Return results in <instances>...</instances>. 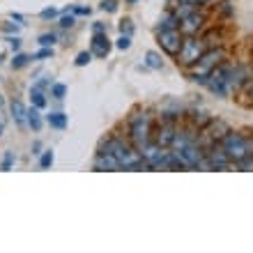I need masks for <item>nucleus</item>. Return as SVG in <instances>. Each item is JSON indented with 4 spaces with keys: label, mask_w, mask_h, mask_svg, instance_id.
I'll use <instances>...</instances> for the list:
<instances>
[{
    "label": "nucleus",
    "mask_w": 253,
    "mask_h": 253,
    "mask_svg": "<svg viewBox=\"0 0 253 253\" xmlns=\"http://www.w3.org/2000/svg\"><path fill=\"white\" fill-rule=\"evenodd\" d=\"M115 46L120 48V51H126V48L131 46V35H120L118 42H115Z\"/></svg>",
    "instance_id": "obj_30"
},
{
    "label": "nucleus",
    "mask_w": 253,
    "mask_h": 253,
    "mask_svg": "<svg viewBox=\"0 0 253 253\" xmlns=\"http://www.w3.org/2000/svg\"><path fill=\"white\" fill-rule=\"evenodd\" d=\"M60 28H74V23H76V14H72V12H62V16H60Z\"/></svg>",
    "instance_id": "obj_25"
},
{
    "label": "nucleus",
    "mask_w": 253,
    "mask_h": 253,
    "mask_svg": "<svg viewBox=\"0 0 253 253\" xmlns=\"http://www.w3.org/2000/svg\"><path fill=\"white\" fill-rule=\"evenodd\" d=\"M46 122H48V126H53V129H67L69 118H67L62 111H55V113H48L46 115Z\"/></svg>",
    "instance_id": "obj_18"
},
{
    "label": "nucleus",
    "mask_w": 253,
    "mask_h": 253,
    "mask_svg": "<svg viewBox=\"0 0 253 253\" xmlns=\"http://www.w3.org/2000/svg\"><path fill=\"white\" fill-rule=\"evenodd\" d=\"M2 60H5V55H2V53H0V62H2Z\"/></svg>",
    "instance_id": "obj_44"
},
{
    "label": "nucleus",
    "mask_w": 253,
    "mask_h": 253,
    "mask_svg": "<svg viewBox=\"0 0 253 253\" xmlns=\"http://www.w3.org/2000/svg\"><path fill=\"white\" fill-rule=\"evenodd\" d=\"M247 136V147H249V154L253 157V131L251 133H244Z\"/></svg>",
    "instance_id": "obj_39"
},
{
    "label": "nucleus",
    "mask_w": 253,
    "mask_h": 253,
    "mask_svg": "<svg viewBox=\"0 0 253 253\" xmlns=\"http://www.w3.org/2000/svg\"><path fill=\"white\" fill-rule=\"evenodd\" d=\"M44 58H53V48L48 46H42V51L35 55V60H44Z\"/></svg>",
    "instance_id": "obj_36"
},
{
    "label": "nucleus",
    "mask_w": 253,
    "mask_h": 253,
    "mask_svg": "<svg viewBox=\"0 0 253 253\" xmlns=\"http://www.w3.org/2000/svg\"><path fill=\"white\" fill-rule=\"evenodd\" d=\"M145 67H150V69H164V58H161V53H157V51H147L145 53Z\"/></svg>",
    "instance_id": "obj_20"
},
{
    "label": "nucleus",
    "mask_w": 253,
    "mask_h": 253,
    "mask_svg": "<svg viewBox=\"0 0 253 253\" xmlns=\"http://www.w3.org/2000/svg\"><path fill=\"white\" fill-rule=\"evenodd\" d=\"M244 90H247V97L251 99V104H253V69L249 72V79H247V85H244Z\"/></svg>",
    "instance_id": "obj_34"
},
{
    "label": "nucleus",
    "mask_w": 253,
    "mask_h": 253,
    "mask_svg": "<svg viewBox=\"0 0 253 253\" xmlns=\"http://www.w3.org/2000/svg\"><path fill=\"white\" fill-rule=\"evenodd\" d=\"M33 154H42V143L40 140H35L33 143Z\"/></svg>",
    "instance_id": "obj_40"
},
{
    "label": "nucleus",
    "mask_w": 253,
    "mask_h": 253,
    "mask_svg": "<svg viewBox=\"0 0 253 253\" xmlns=\"http://www.w3.org/2000/svg\"><path fill=\"white\" fill-rule=\"evenodd\" d=\"M40 16H42L44 21L55 19V16H58V9H55V7H46V9H42V12H40Z\"/></svg>",
    "instance_id": "obj_33"
},
{
    "label": "nucleus",
    "mask_w": 253,
    "mask_h": 253,
    "mask_svg": "<svg viewBox=\"0 0 253 253\" xmlns=\"http://www.w3.org/2000/svg\"><path fill=\"white\" fill-rule=\"evenodd\" d=\"M30 60H35V58H30V55H26V53H14L12 69H23L26 65H30Z\"/></svg>",
    "instance_id": "obj_22"
},
{
    "label": "nucleus",
    "mask_w": 253,
    "mask_h": 253,
    "mask_svg": "<svg viewBox=\"0 0 253 253\" xmlns=\"http://www.w3.org/2000/svg\"><path fill=\"white\" fill-rule=\"evenodd\" d=\"M37 44H40V46H48V48H53V44H55V35H53V33H44V35H40V40H37Z\"/></svg>",
    "instance_id": "obj_27"
},
{
    "label": "nucleus",
    "mask_w": 253,
    "mask_h": 253,
    "mask_svg": "<svg viewBox=\"0 0 253 253\" xmlns=\"http://www.w3.org/2000/svg\"><path fill=\"white\" fill-rule=\"evenodd\" d=\"M154 125H157V120H154V113L150 108H136L126 118V138L131 140L138 150H143L152 140Z\"/></svg>",
    "instance_id": "obj_2"
},
{
    "label": "nucleus",
    "mask_w": 253,
    "mask_h": 253,
    "mask_svg": "<svg viewBox=\"0 0 253 253\" xmlns=\"http://www.w3.org/2000/svg\"><path fill=\"white\" fill-rule=\"evenodd\" d=\"M203 131H205L207 136H212L216 143H221V138L230 131V125H228L226 120H221V118H212V120H210V125H207Z\"/></svg>",
    "instance_id": "obj_14"
},
{
    "label": "nucleus",
    "mask_w": 253,
    "mask_h": 253,
    "mask_svg": "<svg viewBox=\"0 0 253 253\" xmlns=\"http://www.w3.org/2000/svg\"><path fill=\"white\" fill-rule=\"evenodd\" d=\"M5 42L9 44V48H12V51H19V48H21V37H19V35H14V37L9 35V37H5Z\"/></svg>",
    "instance_id": "obj_32"
},
{
    "label": "nucleus",
    "mask_w": 253,
    "mask_h": 253,
    "mask_svg": "<svg viewBox=\"0 0 253 253\" xmlns=\"http://www.w3.org/2000/svg\"><path fill=\"white\" fill-rule=\"evenodd\" d=\"M5 106V97H2V92H0V108Z\"/></svg>",
    "instance_id": "obj_43"
},
{
    "label": "nucleus",
    "mask_w": 253,
    "mask_h": 253,
    "mask_svg": "<svg viewBox=\"0 0 253 253\" xmlns=\"http://www.w3.org/2000/svg\"><path fill=\"white\" fill-rule=\"evenodd\" d=\"M0 133H2V122H0Z\"/></svg>",
    "instance_id": "obj_46"
},
{
    "label": "nucleus",
    "mask_w": 253,
    "mask_h": 253,
    "mask_svg": "<svg viewBox=\"0 0 253 253\" xmlns=\"http://www.w3.org/2000/svg\"><path fill=\"white\" fill-rule=\"evenodd\" d=\"M12 118L19 126L28 125V108L21 104V101H12Z\"/></svg>",
    "instance_id": "obj_16"
},
{
    "label": "nucleus",
    "mask_w": 253,
    "mask_h": 253,
    "mask_svg": "<svg viewBox=\"0 0 253 253\" xmlns=\"http://www.w3.org/2000/svg\"><path fill=\"white\" fill-rule=\"evenodd\" d=\"M233 159L226 154V150L221 147V143H214L205 152V170H228L233 168Z\"/></svg>",
    "instance_id": "obj_9"
},
{
    "label": "nucleus",
    "mask_w": 253,
    "mask_h": 253,
    "mask_svg": "<svg viewBox=\"0 0 253 253\" xmlns=\"http://www.w3.org/2000/svg\"><path fill=\"white\" fill-rule=\"evenodd\" d=\"M157 42H159L161 51L170 58H177L182 48V42H184V35H182L180 28H168V30H157Z\"/></svg>",
    "instance_id": "obj_7"
},
{
    "label": "nucleus",
    "mask_w": 253,
    "mask_h": 253,
    "mask_svg": "<svg viewBox=\"0 0 253 253\" xmlns=\"http://www.w3.org/2000/svg\"><path fill=\"white\" fill-rule=\"evenodd\" d=\"M53 152H51V150H46V152H42L40 154V168H44V170H46V168H51L53 166Z\"/></svg>",
    "instance_id": "obj_24"
},
{
    "label": "nucleus",
    "mask_w": 253,
    "mask_h": 253,
    "mask_svg": "<svg viewBox=\"0 0 253 253\" xmlns=\"http://www.w3.org/2000/svg\"><path fill=\"white\" fill-rule=\"evenodd\" d=\"M221 147L226 150V154L233 159V164H237L240 159H244L249 154V147H247V136L240 131H235V129H230V131L221 138Z\"/></svg>",
    "instance_id": "obj_6"
},
{
    "label": "nucleus",
    "mask_w": 253,
    "mask_h": 253,
    "mask_svg": "<svg viewBox=\"0 0 253 253\" xmlns=\"http://www.w3.org/2000/svg\"><path fill=\"white\" fill-rule=\"evenodd\" d=\"M12 21H19V23H23V16H21V14H12Z\"/></svg>",
    "instance_id": "obj_42"
},
{
    "label": "nucleus",
    "mask_w": 253,
    "mask_h": 253,
    "mask_svg": "<svg viewBox=\"0 0 253 253\" xmlns=\"http://www.w3.org/2000/svg\"><path fill=\"white\" fill-rule=\"evenodd\" d=\"M99 150L104 152H111L115 159L120 161L122 170H147L145 168V159L136 145L126 136H120V133H111L106 140H101Z\"/></svg>",
    "instance_id": "obj_1"
},
{
    "label": "nucleus",
    "mask_w": 253,
    "mask_h": 253,
    "mask_svg": "<svg viewBox=\"0 0 253 253\" xmlns=\"http://www.w3.org/2000/svg\"><path fill=\"white\" fill-rule=\"evenodd\" d=\"M177 126L180 122L177 120H166V118H159V122L154 125V133L152 140L161 147H170L175 140V133H177Z\"/></svg>",
    "instance_id": "obj_8"
},
{
    "label": "nucleus",
    "mask_w": 253,
    "mask_h": 253,
    "mask_svg": "<svg viewBox=\"0 0 253 253\" xmlns=\"http://www.w3.org/2000/svg\"><path fill=\"white\" fill-rule=\"evenodd\" d=\"M40 111H42V108H37V106H30V108H28V126H30L33 131H40L42 125H44Z\"/></svg>",
    "instance_id": "obj_19"
},
{
    "label": "nucleus",
    "mask_w": 253,
    "mask_h": 253,
    "mask_svg": "<svg viewBox=\"0 0 253 253\" xmlns=\"http://www.w3.org/2000/svg\"><path fill=\"white\" fill-rule=\"evenodd\" d=\"M126 2H129V5H131V2H136V0H126Z\"/></svg>",
    "instance_id": "obj_45"
},
{
    "label": "nucleus",
    "mask_w": 253,
    "mask_h": 253,
    "mask_svg": "<svg viewBox=\"0 0 253 253\" xmlns=\"http://www.w3.org/2000/svg\"><path fill=\"white\" fill-rule=\"evenodd\" d=\"M177 2H187V5H193V7H203V5H207L210 0H177Z\"/></svg>",
    "instance_id": "obj_37"
},
{
    "label": "nucleus",
    "mask_w": 253,
    "mask_h": 253,
    "mask_svg": "<svg viewBox=\"0 0 253 253\" xmlns=\"http://www.w3.org/2000/svg\"><path fill=\"white\" fill-rule=\"evenodd\" d=\"M210 120H212V115H207L205 111H191V113H187V125L193 126V129H205L207 125H210Z\"/></svg>",
    "instance_id": "obj_15"
},
{
    "label": "nucleus",
    "mask_w": 253,
    "mask_h": 253,
    "mask_svg": "<svg viewBox=\"0 0 253 253\" xmlns=\"http://www.w3.org/2000/svg\"><path fill=\"white\" fill-rule=\"evenodd\" d=\"M92 51H81L79 55H76V60H74V65L76 67H85V65H90L92 62Z\"/></svg>",
    "instance_id": "obj_23"
},
{
    "label": "nucleus",
    "mask_w": 253,
    "mask_h": 253,
    "mask_svg": "<svg viewBox=\"0 0 253 253\" xmlns=\"http://www.w3.org/2000/svg\"><path fill=\"white\" fill-rule=\"evenodd\" d=\"M133 33V26H131V21L125 19L120 21V35H131Z\"/></svg>",
    "instance_id": "obj_35"
},
{
    "label": "nucleus",
    "mask_w": 253,
    "mask_h": 253,
    "mask_svg": "<svg viewBox=\"0 0 253 253\" xmlns=\"http://www.w3.org/2000/svg\"><path fill=\"white\" fill-rule=\"evenodd\" d=\"M168 28H180V19H177V14H175L173 9L164 12V16L159 19V26H157V30H168Z\"/></svg>",
    "instance_id": "obj_17"
},
{
    "label": "nucleus",
    "mask_w": 253,
    "mask_h": 253,
    "mask_svg": "<svg viewBox=\"0 0 253 253\" xmlns=\"http://www.w3.org/2000/svg\"><path fill=\"white\" fill-rule=\"evenodd\" d=\"M223 60H228L226 48L223 46H210L205 53H203V58L189 69V79H191L193 83H198V85H205L207 79H210V74H212Z\"/></svg>",
    "instance_id": "obj_3"
},
{
    "label": "nucleus",
    "mask_w": 253,
    "mask_h": 253,
    "mask_svg": "<svg viewBox=\"0 0 253 253\" xmlns=\"http://www.w3.org/2000/svg\"><path fill=\"white\" fill-rule=\"evenodd\" d=\"M48 92H51V97H53V99L62 101L67 97V85H65V83H53V85L48 87Z\"/></svg>",
    "instance_id": "obj_21"
},
{
    "label": "nucleus",
    "mask_w": 253,
    "mask_h": 253,
    "mask_svg": "<svg viewBox=\"0 0 253 253\" xmlns=\"http://www.w3.org/2000/svg\"><path fill=\"white\" fill-rule=\"evenodd\" d=\"M92 33H108L106 23H101V21H97V23L92 26Z\"/></svg>",
    "instance_id": "obj_38"
},
{
    "label": "nucleus",
    "mask_w": 253,
    "mask_h": 253,
    "mask_svg": "<svg viewBox=\"0 0 253 253\" xmlns=\"http://www.w3.org/2000/svg\"><path fill=\"white\" fill-rule=\"evenodd\" d=\"M207 42L203 40V35H191V37H184V42H182V48L180 53H177V65L184 67V69H191L196 62L203 58V53L207 51Z\"/></svg>",
    "instance_id": "obj_4"
},
{
    "label": "nucleus",
    "mask_w": 253,
    "mask_h": 253,
    "mask_svg": "<svg viewBox=\"0 0 253 253\" xmlns=\"http://www.w3.org/2000/svg\"><path fill=\"white\" fill-rule=\"evenodd\" d=\"M205 23H207V16L200 9H193L191 14H187L184 19L180 21V30L184 37H191V35H203L205 30Z\"/></svg>",
    "instance_id": "obj_10"
},
{
    "label": "nucleus",
    "mask_w": 253,
    "mask_h": 253,
    "mask_svg": "<svg viewBox=\"0 0 253 253\" xmlns=\"http://www.w3.org/2000/svg\"><path fill=\"white\" fill-rule=\"evenodd\" d=\"M111 40H108V33H92V40H90V51H92L94 58H108L111 53Z\"/></svg>",
    "instance_id": "obj_13"
},
{
    "label": "nucleus",
    "mask_w": 253,
    "mask_h": 253,
    "mask_svg": "<svg viewBox=\"0 0 253 253\" xmlns=\"http://www.w3.org/2000/svg\"><path fill=\"white\" fill-rule=\"evenodd\" d=\"M5 30H7V33H14V35H16V33H19V26H12V23H9V26H5Z\"/></svg>",
    "instance_id": "obj_41"
},
{
    "label": "nucleus",
    "mask_w": 253,
    "mask_h": 253,
    "mask_svg": "<svg viewBox=\"0 0 253 253\" xmlns=\"http://www.w3.org/2000/svg\"><path fill=\"white\" fill-rule=\"evenodd\" d=\"M101 9H104V12H108V14H115L118 12V7H120V2H118V0H101Z\"/></svg>",
    "instance_id": "obj_28"
},
{
    "label": "nucleus",
    "mask_w": 253,
    "mask_h": 253,
    "mask_svg": "<svg viewBox=\"0 0 253 253\" xmlns=\"http://www.w3.org/2000/svg\"><path fill=\"white\" fill-rule=\"evenodd\" d=\"M233 168H237V170H253V157L251 154H247V157L237 161Z\"/></svg>",
    "instance_id": "obj_26"
},
{
    "label": "nucleus",
    "mask_w": 253,
    "mask_h": 253,
    "mask_svg": "<svg viewBox=\"0 0 253 253\" xmlns=\"http://www.w3.org/2000/svg\"><path fill=\"white\" fill-rule=\"evenodd\" d=\"M219 12L223 14V16H233V2H230V0H223V2H221L219 5Z\"/></svg>",
    "instance_id": "obj_31"
},
{
    "label": "nucleus",
    "mask_w": 253,
    "mask_h": 253,
    "mask_svg": "<svg viewBox=\"0 0 253 253\" xmlns=\"http://www.w3.org/2000/svg\"><path fill=\"white\" fill-rule=\"evenodd\" d=\"M16 164V157H14V152H7L5 157H2V164H0V170H9V168Z\"/></svg>",
    "instance_id": "obj_29"
},
{
    "label": "nucleus",
    "mask_w": 253,
    "mask_h": 253,
    "mask_svg": "<svg viewBox=\"0 0 253 253\" xmlns=\"http://www.w3.org/2000/svg\"><path fill=\"white\" fill-rule=\"evenodd\" d=\"M247 79H249V69L242 62H233V67H230V74H228V90H230V94L240 92L242 87L247 85Z\"/></svg>",
    "instance_id": "obj_11"
},
{
    "label": "nucleus",
    "mask_w": 253,
    "mask_h": 253,
    "mask_svg": "<svg viewBox=\"0 0 253 253\" xmlns=\"http://www.w3.org/2000/svg\"><path fill=\"white\" fill-rule=\"evenodd\" d=\"M92 168L94 170H108V173H115V170H122L120 161L115 159L111 152H104V150H97L92 159Z\"/></svg>",
    "instance_id": "obj_12"
},
{
    "label": "nucleus",
    "mask_w": 253,
    "mask_h": 253,
    "mask_svg": "<svg viewBox=\"0 0 253 253\" xmlns=\"http://www.w3.org/2000/svg\"><path fill=\"white\" fill-rule=\"evenodd\" d=\"M230 67H233V62L223 60L212 74H210V79H207V83H205L207 90L212 94H216V97H221V99H228V97H230V90H228V74H230Z\"/></svg>",
    "instance_id": "obj_5"
}]
</instances>
